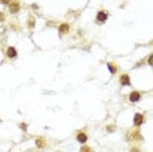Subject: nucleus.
Masks as SVG:
<instances>
[{
    "instance_id": "6e6552de",
    "label": "nucleus",
    "mask_w": 153,
    "mask_h": 152,
    "mask_svg": "<svg viewBox=\"0 0 153 152\" xmlns=\"http://www.w3.org/2000/svg\"><path fill=\"white\" fill-rule=\"evenodd\" d=\"M19 8H20V7H19V4L13 5L12 8H11V12H12V13H15V12H16V11H17V9H19Z\"/></svg>"
},
{
    "instance_id": "9b49d317",
    "label": "nucleus",
    "mask_w": 153,
    "mask_h": 152,
    "mask_svg": "<svg viewBox=\"0 0 153 152\" xmlns=\"http://www.w3.org/2000/svg\"><path fill=\"white\" fill-rule=\"evenodd\" d=\"M89 150H90V148H82V152H89Z\"/></svg>"
},
{
    "instance_id": "1a4fd4ad",
    "label": "nucleus",
    "mask_w": 153,
    "mask_h": 152,
    "mask_svg": "<svg viewBox=\"0 0 153 152\" xmlns=\"http://www.w3.org/2000/svg\"><path fill=\"white\" fill-rule=\"evenodd\" d=\"M59 30H60V33H62V32H65V30H68V25H63Z\"/></svg>"
},
{
    "instance_id": "0eeeda50",
    "label": "nucleus",
    "mask_w": 153,
    "mask_h": 152,
    "mask_svg": "<svg viewBox=\"0 0 153 152\" xmlns=\"http://www.w3.org/2000/svg\"><path fill=\"white\" fill-rule=\"evenodd\" d=\"M107 68H109V71H110L113 75L117 72V68L114 67V64H113V63H107Z\"/></svg>"
},
{
    "instance_id": "20e7f679",
    "label": "nucleus",
    "mask_w": 153,
    "mask_h": 152,
    "mask_svg": "<svg viewBox=\"0 0 153 152\" xmlns=\"http://www.w3.org/2000/svg\"><path fill=\"white\" fill-rule=\"evenodd\" d=\"M130 100H131L132 102L139 101V100H140V93H139V92H132L131 95H130Z\"/></svg>"
},
{
    "instance_id": "7ed1b4c3",
    "label": "nucleus",
    "mask_w": 153,
    "mask_h": 152,
    "mask_svg": "<svg viewBox=\"0 0 153 152\" xmlns=\"http://www.w3.org/2000/svg\"><path fill=\"white\" fill-rule=\"evenodd\" d=\"M120 84L122 85H131V81H130V76L128 75H123L120 77Z\"/></svg>"
},
{
    "instance_id": "423d86ee",
    "label": "nucleus",
    "mask_w": 153,
    "mask_h": 152,
    "mask_svg": "<svg viewBox=\"0 0 153 152\" xmlns=\"http://www.w3.org/2000/svg\"><path fill=\"white\" fill-rule=\"evenodd\" d=\"M86 139H88V138H86L85 134H79L77 135V142H80V143H85Z\"/></svg>"
},
{
    "instance_id": "39448f33",
    "label": "nucleus",
    "mask_w": 153,
    "mask_h": 152,
    "mask_svg": "<svg viewBox=\"0 0 153 152\" xmlns=\"http://www.w3.org/2000/svg\"><path fill=\"white\" fill-rule=\"evenodd\" d=\"M7 55H8L9 58H16L17 51H16L15 47H8V50H7Z\"/></svg>"
},
{
    "instance_id": "9d476101",
    "label": "nucleus",
    "mask_w": 153,
    "mask_h": 152,
    "mask_svg": "<svg viewBox=\"0 0 153 152\" xmlns=\"http://www.w3.org/2000/svg\"><path fill=\"white\" fill-rule=\"evenodd\" d=\"M148 62H149V66H152V55L149 57V59H148Z\"/></svg>"
},
{
    "instance_id": "f03ea898",
    "label": "nucleus",
    "mask_w": 153,
    "mask_h": 152,
    "mask_svg": "<svg viewBox=\"0 0 153 152\" xmlns=\"http://www.w3.org/2000/svg\"><path fill=\"white\" fill-rule=\"evenodd\" d=\"M143 122H144V117H143L141 114H139V113L135 114V118H134V123H135V125H136V126H140Z\"/></svg>"
},
{
    "instance_id": "f257e3e1",
    "label": "nucleus",
    "mask_w": 153,
    "mask_h": 152,
    "mask_svg": "<svg viewBox=\"0 0 153 152\" xmlns=\"http://www.w3.org/2000/svg\"><path fill=\"white\" fill-rule=\"evenodd\" d=\"M107 20V13L105 11H100L97 13V22L98 24H103Z\"/></svg>"
},
{
    "instance_id": "f8f14e48",
    "label": "nucleus",
    "mask_w": 153,
    "mask_h": 152,
    "mask_svg": "<svg viewBox=\"0 0 153 152\" xmlns=\"http://www.w3.org/2000/svg\"><path fill=\"white\" fill-rule=\"evenodd\" d=\"M0 1H1V3H3V4H7V3H8V1H9V0H0Z\"/></svg>"
}]
</instances>
